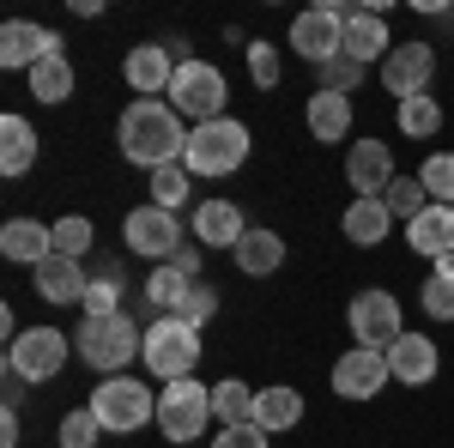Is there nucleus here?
<instances>
[{
  "label": "nucleus",
  "mask_w": 454,
  "mask_h": 448,
  "mask_svg": "<svg viewBox=\"0 0 454 448\" xmlns=\"http://www.w3.org/2000/svg\"><path fill=\"white\" fill-rule=\"evenodd\" d=\"M0 255L12 267H43L55 255V224H36V218H6L0 224Z\"/></svg>",
  "instance_id": "nucleus-19"
},
{
  "label": "nucleus",
  "mask_w": 454,
  "mask_h": 448,
  "mask_svg": "<svg viewBox=\"0 0 454 448\" xmlns=\"http://www.w3.org/2000/svg\"><path fill=\"white\" fill-rule=\"evenodd\" d=\"M309 67L321 61H333V55H346V12L340 6H309V12H297L291 19V36H285Z\"/></svg>",
  "instance_id": "nucleus-11"
},
{
  "label": "nucleus",
  "mask_w": 454,
  "mask_h": 448,
  "mask_svg": "<svg viewBox=\"0 0 454 448\" xmlns=\"http://www.w3.org/2000/svg\"><path fill=\"white\" fill-rule=\"evenodd\" d=\"M36 145H43L36 128L19 115V109H6V115H0V176H6V182H19V176L36 164Z\"/></svg>",
  "instance_id": "nucleus-22"
},
{
  "label": "nucleus",
  "mask_w": 454,
  "mask_h": 448,
  "mask_svg": "<svg viewBox=\"0 0 454 448\" xmlns=\"http://www.w3.org/2000/svg\"><path fill=\"white\" fill-rule=\"evenodd\" d=\"M394 145H382V139L370 134V139H357L346 152V182H351V194L357 200H382L387 188H394Z\"/></svg>",
  "instance_id": "nucleus-13"
},
{
  "label": "nucleus",
  "mask_w": 454,
  "mask_h": 448,
  "mask_svg": "<svg viewBox=\"0 0 454 448\" xmlns=\"http://www.w3.org/2000/svg\"><path fill=\"white\" fill-rule=\"evenodd\" d=\"M419 182H424V194H430V207H454V152H430Z\"/></svg>",
  "instance_id": "nucleus-34"
},
{
  "label": "nucleus",
  "mask_w": 454,
  "mask_h": 448,
  "mask_svg": "<svg viewBox=\"0 0 454 448\" xmlns=\"http://www.w3.org/2000/svg\"><path fill=\"white\" fill-rule=\"evenodd\" d=\"M248 128L237 115H218V122H200V128H188V152H182V164L188 176H231L248 164Z\"/></svg>",
  "instance_id": "nucleus-3"
},
{
  "label": "nucleus",
  "mask_w": 454,
  "mask_h": 448,
  "mask_svg": "<svg viewBox=\"0 0 454 448\" xmlns=\"http://www.w3.org/2000/svg\"><path fill=\"white\" fill-rule=\"evenodd\" d=\"M200 261H207V248H200V242H182V248H176V267H182L188 279H200Z\"/></svg>",
  "instance_id": "nucleus-43"
},
{
  "label": "nucleus",
  "mask_w": 454,
  "mask_h": 448,
  "mask_svg": "<svg viewBox=\"0 0 454 448\" xmlns=\"http://www.w3.org/2000/svg\"><path fill=\"white\" fill-rule=\"evenodd\" d=\"M303 122H309V134L321 139V145H340V139H351V98H340V91H315L309 109H303Z\"/></svg>",
  "instance_id": "nucleus-26"
},
{
  "label": "nucleus",
  "mask_w": 454,
  "mask_h": 448,
  "mask_svg": "<svg viewBox=\"0 0 454 448\" xmlns=\"http://www.w3.org/2000/svg\"><path fill=\"white\" fill-rule=\"evenodd\" d=\"M340 224H346V242H357V248H376V242L394 231V212H387V200H351Z\"/></svg>",
  "instance_id": "nucleus-28"
},
{
  "label": "nucleus",
  "mask_w": 454,
  "mask_h": 448,
  "mask_svg": "<svg viewBox=\"0 0 454 448\" xmlns=\"http://www.w3.org/2000/svg\"><path fill=\"white\" fill-rule=\"evenodd\" d=\"M91 242H98V231H91V218H55V255H73V261H85L91 255Z\"/></svg>",
  "instance_id": "nucleus-38"
},
{
  "label": "nucleus",
  "mask_w": 454,
  "mask_h": 448,
  "mask_svg": "<svg viewBox=\"0 0 454 448\" xmlns=\"http://www.w3.org/2000/svg\"><path fill=\"white\" fill-rule=\"evenodd\" d=\"M382 200H387V212H394V218H406V224H412V218L430 207V194H424L419 176H394V188H387Z\"/></svg>",
  "instance_id": "nucleus-37"
},
{
  "label": "nucleus",
  "mask_w": 454,
  "mask_h": 448,
  "mask_svg": "<svg viewBox=\"0 0 454 448\" xmlns=\"http://www.w3.org/2000/svg\"><path fill=\"white\" fill-rule=\"evenodd\" d=\"M36 279V297H49V303H85V261H73V255H49L43 267H31Z\"/></svg>",
  "instance_id": "nucleus-21"
},
{
  "label": "nucleus",
  "mask_w": 454,
  "mask_h": 448,
  "mask_svg": "<svg viewBox=\"0 0 454 448\" xmlns=\"http://www.w3.org/2000/svg\"><path fill=\"white\" fill-rule=\"evenodd\" d=\"M73 351L85 358V370H104V376H121L134 364V351H145V334L134 327V315H79V334H73Z\"/></svg>",
  "instance_id": "nucleus-2"
},
{
  "label": "nucleus",
  "mask_w": 454,
  "mask_h": 448,
  "mask_svg": "<svg viewBox=\"0 0 454 448\" xmlns=\"http://www.w3.org/2000/svg\"><path fill=\"white\" fill-rule=\"evenodd\" d=\"M85 315H121V273L115 267H104V273L85 285V303H79Z\"/></svg>",
  "instance_id": "nucleus-36"
},
{
  "label": "nucleus",
  "mask_w": 454,
  "mask_h": 448,
  "mask_svg": "<svg viewBox=\"0 0 454 448\" xmlns=\"http://www.w3.org/2000/svg\"><path fill=\"white\" fill-rule=\"evenodd\" d=\"M406 242H412V255H424V261H449L454 255V207H424L406 224Z\"/></svg>",
  "instance_id": "nucleus-23"
},
{
  "label": "nucleus",
  "mask_w": 454,
  "mask_h": 448,
  "mask_svg": "<svg viewBox=\"0 0 454 448\" xmlns=\"http://www.w3.org/2000/svg\"><path fill=\"white\" fill-rule=\"evenodd\" d=\"M121 242H128V255H145V261H176V248H182V218L164 207H134L128 218H121Z\"/></svg>",
  "instance_id": "nucleus-10"
},
{
  "label": "nucleus",
  "mask_w": 454,
  "mask_h": 448,
  "mask_svg": "<svg viewBox=\"0 0 454 448\" xmlns=\"http://www.w3.org/2000/svg\"><path fill=\"white\" fill-rule=\"evenodd\" d=\"M351 340L357 345H370V351H387V345L406 334V310H400V297L394 291H382V285H370V291H357L351 297Z\"/></svg>",
  "instance_id": "nucleus-9"
},
{
  "label": "nucleus",
  "mask_w": 454,
  "mask_h": 448,
  "mask_svg": "<svg viewBox=\"0 0 454 448\" xmlns=\"http://www.w3.org/2000/svg\"><path fill=\"white\" fill-rule=\"evenodd\" d=\"M212 424V381H164L158 388V436L176 448H188L194 436H207Z\"/></svg>",
  "instance_id": "nucleus-5"
},
{
  "label": "nucleus",
  "mask_w": 454,
  "mask_h": 448,
  "mask_svg": "<svg viewBox=\"0 0 454 448\" xmlns=\"http://www.w3.org/2000/svg\"><path fill=\"white\" fill-rule=\"evenodd\" d=\"M254 424H261L267 436H285L291 424H303V394H297V388H285V381L261 388V394H254Z\"/></svg>",
  "instance_id": "nucleus-25"
},
{
  "label": "nucleus",
  "mask_w": 454,
  "mask_h": 448,
  "mask_svg": "<svg viewBox=\"0 0 454 448\" xmlns=\"http://www.w3.org/2000/svg\"><path fill=\"white\" fill-rule=\"evenodd\" d=\"M98 424H104L109 436H134L145 424H158V388H145L134 376H104L91 388V400H85Z\"/></svg>",
  "instance_id": "nucleus-4"
},
{
  "label": "nucleus",
  "mask_w": 454,
  "mask_h": 448,
  "mask_svg": "<svg viewBox=\"0 0 454 448\" xmlns=\"http://www.w3.org/2000/svg\"><path fill=\"white\" fill-rule=\"evenodd\" d=\"M364 73H370V67H357L351 55H333V61L315 67V91H340V98H351V91L364 85Z\"/></svg>",
  "instance_id": "nucleus-35"
},
{
  "label": "nucleus",
  "mask_w": 454,
  "mask_h": 448,
  "mask_svg": "<svg viewBox=\"0 0 454 448\" xmlns=\"http://www.w3.org/2000/svg\"><path fill=\"white\" fill-rule=\"evenodd\" d=\"M98 436H104V424H98L91 406H73L61 418V448H98Z\"/></svg>",
  "instance_id": "nucleus-39"
},
{
  "label": "nucleus",
  "mask_w": 454,
  "mask_h": 448,
  "mask_svg": "<svg viewBox=\"0 0 454 448\" xmlns=\"http://www.w3.org/2000/svg\"><path fill=\"white\" fill-rule=\"evenodd\" d=\"M376 79H382V91L394 98V104L424 98L430 79H436V49H430V43H394V55L376 67Z\"/></svg>",
  "instance_id": "nucleus-12"
},
{
  "label": "nucleus",
  "mask_w": 454,
  "mask_h": 448,
  "mask_svg": "<svg viewBox=\"0 0 454 448\" xmlns=\"http://www.w3.org/2000/svg\"><path fill=\"white\" fill-rule=\"evenodd\" d=\"M394 370H387V351H370V345H351L346 358L333 364V394L340 400H376Z\"/></svg>",
  "instance_id": "nucleus-14"
},
{
  "label": "nucleus",
  "mask_w": 454,
  "mask_h": 448,
  "mask_svg": "<svg viewBox=\"0 0 454 448\" xmlns=\"http://www.w3.org/2000/svg\"><path fill=\"white\" fill-rule=\"evenodd\" d=\"M0 448H19V413L0 418Z\"/></svg>",
  "instance_id": "nucleus-44"
},
{
  "label": "nucleus",
  "mask_w": 454,
  "mask_h": 448,
  "mask_svg": "<svg viewBox=\"0 0 454 448\" xmlns=\"http://www.w3.org/2000/svg\"><path fill=\"white\" fill-rule=\"evenodd\" d=\"M449 267H454V255H449Z\"/></svg>",
  "instance_id": "nucleus-45"
},
{
  "label": "nucleus",
  "mask_w": 454,
  "mask_h": 448,
  "mask_svg": "<svg viewBox=\"0 0 454 448\" xmlns=\"http://www.w3.org/2000/svg\"><path fill=\"white\" fill-rule=\"evenodd\" d=\"M387 370H394V381H406V388H430L436 381V370H442V351H436V340H424V334H400V340L387 345Z\"/></svg>",
  "instance_id": "nucleus-18"
},
{
  "label": "nucleus",
  "mask_w": 454,
  "mask_h": 448,
  "mask_svg": "<svg viewBox=\"0 0 454 448\" xmlns=\"http://www.w3.org/2000/svg\"><path fill=\"white\" fill-rule=\"evenodd\" d=\"M176 61L164 43H140V49H128V61H121V79L134 85V98H164L170 91V79H176Z\"/></svg>",
  "instance_id": "nucleus-17"
},
{
  "label": "nucleus",
  "mask_w": 454,
  "mask_h": 448,
  "mask_svg": "<svg viewBox=\"0 0 454 448\" xmlns=\"http://www.w3.org/2000/svg\"><path fill=\"white\" fill-rule=\"evenodd\" d=\"M231 261H237V273H248V279L279 273L285 267V237L279 231H254V224H248V237L231 248Z\"/></svg>",
  "instance_id": "nucleus-24"
},
{
  "label": "nucleus",
  "mask_w": 454,
  "mask_h": 448,
  "mask_svg": "<svg viewBox=\"0 0 454 448\" xmlns=\"http://www.w3.org/2000/svg\"><path fill=\"white\" fill-rule=\"evenodd\" d=\"M254 394H261V388H248V381H237V376L212 381V418H218V430L254 424Z\"/></svg>",
  "instance_id": "nucleus-29"
},
{
  "label": "nucleus",
  "mask_w": 454,
  "mask_h": 448,
  "mask_svg": "<svg viewBox=\"0 0 454 448\" xmlns=\"http://www.w3.org/2000/svg\"><path fill=\"white\" fill-rule=\"evenodd\" d=\"M49 55H61V36L31 25V19H6L0 25V67L12 73H31L36 61H49Z\"/></svg>",
  "instance_id": "nucleus-15"
},
{
  "label": "nucleus",
  "mask_w": 454,
  "mask_h": 448,
  "mask_svg": "<svg viewBox=\"0 0 454 448\" xmlns=\"http://www.w3.org/2000/svg\"><path fill=\"white\" fill-rule=\"evenodd\" d=\"M400 134L406 139H436L442 134V104L424 91V98H406L400 104Z\"/></svg>",
  "instance_id": "nucleus-33"
},
{
  "label": "nucleus",
  "mask_w": 454,
  "mask_h": 448,
  "mask_svg": "<svg viewBox=\"0 0 454 448\" xmlns=\"http://www.w3.org/2000/svg\"><path fill=\"white\" fill-rule=\"evenodd\" d=\"M340 12H346V55L357 61V67L394 55V36H387V12L382 6H340Z\"/></svg>",
  "instance_id": "nucleus-16"
},
{
  "label": "nucleus",
  "mask_w": 454,
  "mask_h": 448,
  "mask_svg": "<svg viewBox=\"0 0 454 448\" xmlns=\"http://www.w3.org/2000/svg\"><path fill=\"white\" fill-rule=\"evenodd\" d=\"M194 285H200V279H188L176 261H164V267H152V279L140 285V297H145V310H158V315H182V303H188Z\"/></svg>",
  "instance_id": "nucleus-27"
},
{
  "label": "nucleus",
  "mask_w": 454,
  "mask_h": 448,
  "mask_svg": "<svg viewBox=\"0 0 454 448\" xmlns=\"http://www.w3.org/2000/svg\"><path fill=\"white\" fill-rule=\"evenodd\" d=\"M419 310L430 315V321H454V267L449 261H436L430 279L419 285Z\"/></svg>",
  "instance_id": "nucleus-31"
},
{
  "label": "nucleus",
  "mask_w": 454,
  "mask_h": 448,
  "mask_svg": "<svg viewBox=\"0 0 454 448\" xmlns=\"http://www.w3.org/2000/svg\"><path fill=\"white\" fill-rule=\"evenodd\" d=\"M248 237V218L237 200H200L194 207V242L200 248H237Z\"/></svg>",
  "instance_id": "nucleus-20"
},
{
  "label": "nucleus",
  "mask_w": 454,
  "mask_h": 448,
  "mask_svg": "<svg viewBox=\"0 0 454 448\" xmlns=\"http://www.w3.org/2000/svg\"><path fill=\"white\" fill-rule=\"evenodd\" d=\"M31 98L36 104H67L73 98V61L67 55H49L31 67Z\"/></svg>",
  "instance_id": "nucleus-30"
},
{
  "label": "nucleus",
  "mask_w": 454,
  "mask_h": 448,
  "mask_svg": "<svg viewBox=\"0 0 454 448\" xmlns=\"http://www.w3.org/2000/svg\"><path fill=\"white\" fill-rule=\"evenodd\" d=\"M279 73H285L279 43H248V79H254L261 91H273V85H279Z\"/></svg>",
  "instance_id": "nucleus-40"
},
{
  "label": "nucleus",
  "mask_w": 454,
  "mask_h": 448,
  "mask_svg": "<svg viewBox=\"0 0 454 448\" xmlns=\"http://www.w3.org/2000/svg\"><path fill=\"white\" fill-rule=\"evenodd\" d=\"M212 315H218V291H212V285H194L188 303H182V321H188V327H207Z\"/></svg>",
  "instance_id": "nucleus-41"
},
{
  "label": "nucleus",
  "mask_w": 454,
  "mask_h": 448,
  "mask_svg": "<svg viewBox=\"0 0 454 448\" xmlns=\"http://www.w3.org/2000/svg\"><path fill=\"white\" fill-rule=\"evenodd\" d=\"M273 436L261 430V424H231V430H218L212 436V448H267Z\"/></svg>",
  "instance_id": "nucleus-42"
},
{
  "label": "nucleus",
  "mask_w": 454,
  "mask_h": 448,
  "mask_svg": "<svg viewBox=\"0 0 454 448\" xmlns=\"http://www.w3.org/2000/svg\"><path fill=\"white\" fill-rule=\"evenodd\" d=\"M145 370L158 381H188L194 376V364H200V327H188L182 315H158L152 327H145Z\"/></svg>",
  "instance_id": "nucleus-6"
},
{
  "label": "nucleus",
  "mask_w": 454,
  "mask_h": 448,
  "mask_svg": "<svg viewBox=\"0 0 454 448\" xmlns=\"http://www.w3.org/2000/svg\"><path fill=\"white\" fill-rule=\"evenodd\" d=\"M224 98H231L224 73L212 67V61H194V55L176 67L170 91H164V104H170L182 122H194V128H200V122H218V115H224Z\"/></svg>",
  "instance_id": "nucleus-7"
},
{
  "label": "nucleus",
  "mask_w": 454,
  "mask_h": 448,
  "mask_svg": "<svg viewBox=\"0 0 454 448\" xmlns=\"http://www.w3.org/2000/svg\"><path fill=\"white\" fill-rule=\"evenodd\" d=\"M73 358V334L61 327H25L19 340L6 345V370L19 381H55Z\"/></svg>",
  "instance_id": "nucleus-8"
},
{
  "label": "nucleus",
  "mask_w": 454,
  "mask_h": 448,
  "mask_svg": "<svg viewBox=\"0 0 454 448\" xmlns=\"http://www.w3.org/2000/svg\"><path fill=\"white\" fill-rule=\"evenodd\" d=\"M145 188H152V207L176 212L182 200H188V194H194V176H188V164H164V170L145 176Z\"/></svg>",
  "instance_id": "nucleus-32"
},
{
  "label": "nucleus",
  "mask_w": 454,
  "mask_h": 448,
  "mask_svg": "<svg viewBox=\"0 0 454 448\" xmlns=\"http://www.w3.org/2000/svg\"><path fill=\"white\" fill-rule=\"evenodd\" d=\"M115 145H121L128 164H140L152 176V170H164V164H182L188 128H182V115L164 98H134V104L121 109V122H115Z\"/></svg>",
  "instance_id": "nucleus-1"
}]
</instances>
